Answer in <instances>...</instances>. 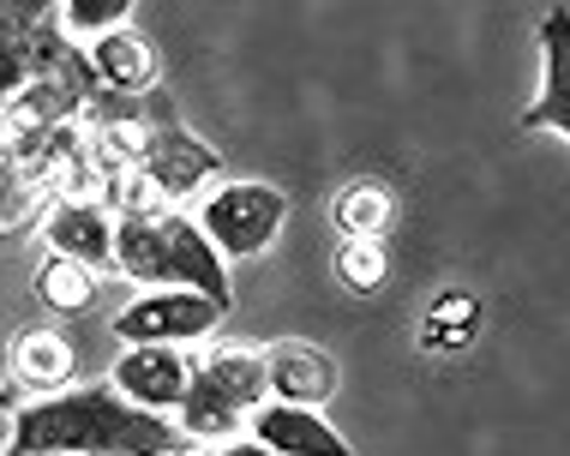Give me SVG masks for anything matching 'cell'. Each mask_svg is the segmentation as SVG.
Segmentation results:
<instances>
[{"label": "cell", "mask_w": 570, "mask_h": 456, "mask_svg": "<svg viewBox=\"0 0 570 456\" xmlns=\"http://www.w3.org/2000/svg\"><path fill=\"white\" fill-rule=\"evenodd\" d=\"M271 403V373H265V348H210L198 360L193 397L180 408V433L193 445H228V433H246L253 415Z\"/></svg>", "instance_id": "obj_3"}, {"label": "cell", "mask_w": 570, "mask_h": 456, "mask_svg": "<svg viewBox=\"0 0 570 456\" xmlns=\"http://www.w3.org/2000/svg\"><path fill=\"white\" fill-rule=\"evenodd\" d=\"M534 37H541V90H534V102L517 115V127L570 139V7H552Z\"/></svg>", "instance_id": "obj_8"}, {"label": "cell", "mask_w": 570, "mask_h": 456, "mask_svg": "<svg viewBox=\"0 0 570 456\" xmlns=\"http://www.w3.org/2000/svg\"><path fill=\"white\" fill-rule=\"evenodd\" d=\"M42 247L55 258H79L90 270H115V247H120V217L109 205H85V199H60L42 217Z\"/></svg>", "instance_id": "obj_9"}, {"label": "cell", "mask_w": 570, "mask_h": 456, "mask_svg": "<svg viewBox=\"0 0 570 456\" xmlns=\"http://www.w3.org/2000/svg\"><path fill=\"white\" fill-rule=\"evenodd\" d=\"M37 300L42 307H55V313H85L90 300H97V270L79 265V258H42V270H37Z\"/></svg>", "instance_id": "obj_15"}, {"label": "cell", "mask_w": 570, "mask_h": 456, "mask_svg": "<svg viewBox=\"0 0 570 456\" xmlns=\"http://www.w3.org/2000/svg\"><path fill=\"white\" fill-rule=\"evenodd\" d=\"M72 373H79V348H72L60 330H19L12 343V385L30 390V397H60L72 390Z\"/></svg>", "instance_id": "obj_12"}, {"label": "cell", "mask_w": 570, "mask_h": 456, "mask_svg": "<svg viewBox=\"0 0 570 456\" xmlns=\"http://www.w3.org/2000/svg\"><path fill=\"white\" fill-rule=\"evenodd\" d=\"M217 456H276V450H265L258 438H228V445H217Z\"/></svg>", "instance_id": "obj_19"}, {"label": "cell", "mask_w": 570, "mask_h": 456, "mask_svg": "<svg viewBox=\"0 0 570 456\" xmlns=\"http://www.w3.org/2000/svg\"><path fill=\"white\" fill-rule=\"evenodd\" d=\"M132 24V0H67L60 7V30H67L72 42H102V37H115V30H127Z\"/></svg>", "instance_id": "obj_16"}, {"label": "cell", "mask_w": 570, "mask_h": 456, "mask_svg": "<svg viewBox=\"0 0 570 456\" xmlns=\"http://www.w3.org/2000/svg\"><path fill=\"white\" fill-rule=\"evenodd\" d=\"M391 187L384 180H348L343 192L331 199V222L343 240H384V228H391Z\"/></svg>", "instance_id": "obj_14"}, {"label": "cell", "mask_w": 570, "mask_h": 456, "mask_svg": "<svg viewBox=\"0 0 570 456\" xmlns=\"http://www.w3.org/2000/svg\"><path fill=\"white\" fill-rule=\"evenodd\" d=\"M193 222L205 228V240L223 258H258L276 240V228L288 222V192L271 180H217L198 199Z\"/></svg>", "instance_id": "obj_4"}, {"label": "cell", "mask_w": 570, "mask_h": 456, "mask_svg": "<svg viewBox=\"0 0 570 456\" xmlns=\"http://www.w3.org/2000/svg\"><path fill=\"white\" fill-rule=\"evenodd\" d=\"M175 420L127 403L115 385H72L60 397L7 408V456H187Z\"/></svg>", "instance_id": "obj_1"}, {"label": "cell", "mask_w": 570, "mask_h": 456, "mask_svg": "<svg viewBox=\"0 0 570 456\" xmlns=\"http://www.w3.org/2000/svg\"><path fill=\"white\" fill-rule=\"evenodd\" d=\"M115 270L150 288H198V295L235 307L228 295V258L205 240V228L193 222V210L168 205L157 217H132L120 222V247H115Z\"/></svg>", "instance_id": "obj_2"}, {"label": "cell", "mask_w": 570, "mask_h": 456, "mask_svg": "<svg viewBox=\"0 0 570 456\" xmlns=\"http://www.w3.org/2000/svg\"><path fill=\"white\" fill-rule=\"evenodd\" d=\"M265 373H271V403H295V408H318L336 397V360L325 348L283 337L265 348Z\"/></svg>", "instance_id": "obj_11"}, {"label": "cell", "mask_w": 570, "mask_h": 456, "mask_svg": "<svg viewBox=\"0 0 570 456\" xmlns=\"http://www.w3.org/2000/svg\"><path fill=\"white\" fill-rule=\"evenodd\" d=\"M474 318H481V300H474V295H439L433 313H426L421 343L426 348H462V343H469V330H474Z\"/></svg>", "instance_id": "obj_18"}, {"label": "cell", "mask_w": 570, "mask_h": 456, "mask_svg": "<svg viewBox=\"0 0 570 456\" xmlns=\"http://www.w3.org/2000/svg\"><path fill=\"white\" fill-rule=\"evenodd\" d=\"M223 318H228V307L210 300V295H198V288H150V295H132L127 307L115 313L109 330L127 348H150V343L187 348L198 337H210Z\"/></svg>", "instance_id": "obj_5"}, {"label": "cell", "mask_w": 570, "mask_h": 456, "mask_svg": "<svg viewBox=\"0 0 570 456\" xmlns=\"http://www.w3.org/2000/svg\"><path fill=\"white\" fill-rule=\"evenodd\" d=\"M193 378H198V360L187 355V348H120V360L109 367V385L120 390L127 403L150 408V415H180L193 397Z\"/></svg>", "instance_id": "obj_6"}, {"label": "cell", "mask_w": 570, "mask_h": 456, "mask_svg": "<svg viewBox=\"0 0 570 456\" xmlns=\"http://www.w3.org/2000/svg\"><path fill=\"white\" fill-rule=\"evenodd\" d=\"M331 270L343 277L348 295H373V288L391 277V252H384V240H343L331 258Z\"/></svg>", "instance_id": "obj_17"}, {"label": "cell", "mask_w": 570, "mask_h": 456, "mask_svg": "<svg viewBox=\"0 0 570 456\" xmlns=\"http://www.w3.org/2000/svg\"><path fill=\"white\" fill-rule=\"evenodd\" d=\"M246 438H258L276 456H354V445L318 408H295V403H265L253 415V427H246Z\"/></svg>", "instance_id": "obj_10"}, {"label": "cell", "mask_w": 570, "mask_h": 456, "mask_svg": "<svg viewBox=\"0 0 570 456\" xmlns=\"http://www.w3.org/2000/svg\"><path fill=\"white\" fill-rule=\"evenodd\" d=\"M90 67H97L102 90H115V97H138V90L157 85V49L138 37V24L115 30V37H102V42H90Z\"/></svg>", "instance_id": "obj_13"}, {"label": "cell", "mask_w": 570, "mask_h": 456, "mask_svg": "<svg viewBox=\"0 0 570 456\" xmlns=\"http://www.w3.org/2000/svg\"><path fill=\"white\" fill-rule=\"evenodd\" d=\"M138 169H145V180L163 192L168 205H180V192H198L205 180H210V187L228 180L217 150L198 139V132L180 127L168 109H157V120H150V145H145V162H138Z\"/></svg>", "instance_id": "obj_7"}]
</instances>
